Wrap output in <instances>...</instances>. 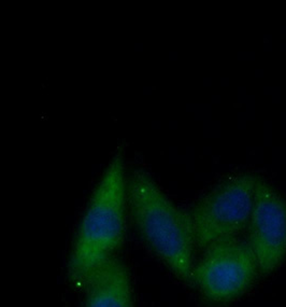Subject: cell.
<instances>
[{"label":"cell","mask_w":286,"mask_h":307,"mask_svg":"<svg viewBox=\"0 0 286 307\" xmlns=\"http://www.w3.org/2000/svg\"><path fill=\"white\" fill-rule=\"evenodd\" d=\"M127 209L125 162L123 153L117 152L93 191L70 251L67 275L75 288H85L99 269L116 258L125 240Z\"/></svg>","instance_id":"6da1fadb"},{"label":"cell","mask_w":286,"mask_h":307,"mask_svg":"<svg viewBox=\"0 0 286 307\" xmlns=\"http://www.w3.org/2000/svg\"><path fill=\"white\" fill-rule=\"evenodd\" d=\"M258 177L231 175L200 197L187 211L196 249L240 237L246 230Z\"/></svg>","instance_id":"3957f363"},{"label":"cell","mask_w":286,"mask_h":307,"mask_svg":"<svg viewBox=\"0 0 286 307\" xmlns=\"http://www.w3.org/2000/svg\"><path fill=\"white\" fill-rule=\"evenodd\" d=\"M246 238L260 275H270L286 260V199L258 178L246 225Z\"/></svg>","instance_id":"5b68a950"},{"label":"cell","mask_w":286,"mask_h":307,"mask_svg":"<svg viewBox=\"0 0 286 307\" xmlns=\"http://www.w3.org/2000/svg\"><path fill=\"white\" fill-rule=\"evenodd\" d=\"M127 201L133 225L152 253L180 281L192 283L197 249L187 211L142 168L127 177Z\"/></svg>","instance_id":"7a4b0ae2"},{"label":"cell","mask_w":286,"mask_h":307,"mask_svg":"<svg viewBox=\"0 0 286 307\" xmlns=\"http://www.w3.org/2000/svg\"><path fill=\"white\" fill-rule=\"evenodd\" d=\"M259 275L245 239L240 237L208 247L196 258L192 283L205 300L229 303L244 295Z\"/></svg>","instance_id":"277c9868"},{"label":"cell","mask_w":286,"mask_h":307,"mask_svg":"<svg viewBox=\"0 0 286 307\" xmlns=\"http://www.w3.org/2000/svg\"><path fill=\"white\" fill-rule=\"evenodd\" d=\"M83 307H133L132 287L127 266L114 258L85 286Z\"/></svg>","instance_id":"8992f818"}]
</instances>
